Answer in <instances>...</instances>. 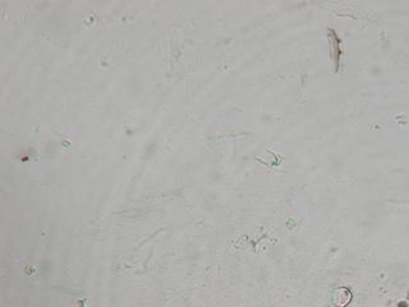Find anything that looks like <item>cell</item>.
<instances>
[{
  "label": "cell",
  "instance_id": "obj_1",
  "mask_svg": "<svg viewBox=\"0 0 409 307\" xmlns=\"http://www.w3.org/2000/svg\"><path fill=\"white\" fill-rule=\"evenodd\" d=\"M352 300V293L346 288H338L333 293V304L338 307H345Z\"/></svg>",
  "mask_w": 409,
  "mask_h": 307
}]
</instances>
